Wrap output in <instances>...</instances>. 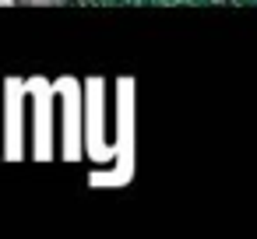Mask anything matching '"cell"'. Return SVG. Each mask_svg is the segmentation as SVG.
I'll list each match as a JSON object with an SVG mask.
<instances>
[{"label": "cell", "instance_id": "9c48e42d", "mask_svg": "<svg viewBox=\"0 0 257 239\" xmlns=\"http://www.w3.org/2000/svg\"><path fill=\"white\" fill-rule=\"evenodd\" d=\"M215 4H222V0H215Z\"/></svg>", "mask_w": 257, "mask_h": 239}, {"label": "cell", "instance_id": "7a4b0ae2", "mask_svg": "<svg viewBox=\"0 0 257 239\" xmlns=\"http://www.w3.org/2000/svg\"><path fill=\"white\" fill-rule=\"evenodd\" d=\"M53 92L60 99V158H85V81L74 74L53 78Z\"/></svg>", "mask_w": 257, "mask_h": 239}, {"label": "cell", "instance_id": "ba28073f", "mask_svg": "<svg viewBox=\"0 0 257 239\" xmlns=\"http://www.w3.org/2000/svg\"><path fill=\"white\" fill-rule=\"evenodd\" d=\"M15 4H22V0H0V8H15Z\"/></svg>", "mask_w": 257, "mask_h": 239}, {"label": "cell", "instance_id": "277c9868", "mask_svg": "<svg viewBox=\"0 0 257 239\" xmlns=\"http://www.w3.org/2000/svg\"><path fill=\"white\" fill-rule=\"evenodd\" d=\"M85 158L92 162L116 158L113 141H106V78L102 74L85 78Z\"/></svg>", "mask_w": 257, "mask_h": 239}, {"label": "cell", "instance_id": "3957f363", "mask_svg": "<svg viewBox=\"0 0 257 239\" xmlns=\"http://www.w3.org/2000/svg\"><path fill=\"white\" fill-rule=\"evenodd\" d=\"M29 99H32V158L50 162L57 155V109H53V78L32 74L25 78Z\"/></svg>", "mask_w": 257, "mask_h": 239}, {"label": "cell", "instance_id": "52a82bcc", "mask_svg": "<svg viewBox=\"0 0 257 239\" xmlns=\"http://www.w3.org/2000/svg\"><path fill=\"white\" fill-rule=\"evenodd\" d=\"M25 8H60V0H22Z\"/></svg>", "mask_w": 257, "mask_h": 239}, {"label": "cell", "instance_id": "8992f818", "mask_svg": "<svg viewBox=\"0 0 257 239\" xmlns=\"http://www.w3.org/2000/svg\"><path fill=\"white\" fill-rule=\"evenodd\" d=\"M0 158H4V88H0Z\"/></svg>", "mask_w": 257, "mask_h": 239}, {"label": "cell", "instance_id": "5b68a950", "mask_svg": "<svg viewBox=\"0 0 257 239\" xmlns=\"http://www.w3.org/2000/svg\"><path fill=\"white\" fill-rule=\"evenodd\" d=\"M25 78H4V162L25 158Z\"/></svg>", "mask_w": 257, "mask_h": 239}, {"label": "cell", "instance_id": "6da1fadb", "mask_svg": "<svg viewBox=\"0 0 257 239\" xmlns=\"http://www.w3.org/2000/svg\"><path fill=\"white\" fill-rule=\"evenodd\" d=\"M134 88L138 81L131 74L116 78L113 81V148H116V158L109 162V169H92L88 172V186H127L134 179V169H138V130H134Z\"/></svg>", "mask_w": 257, "mask_h": 239}]
</instances>
